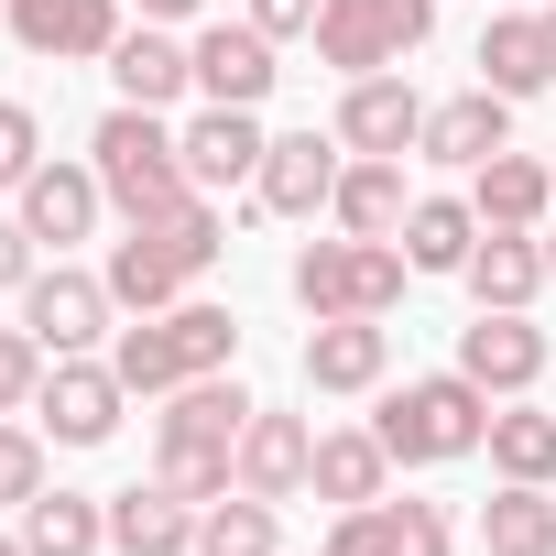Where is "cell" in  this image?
<instances>
[{
  "mask_svg": "<svg viewBox=\"0 0 556 556\" xmlns=\"http://www.w3.org/2000/svg\"><path fill=\"white\" fill-rule=\"evenodd\" d=\"M110 317H121V295H110V273H77V262H45L34 285H23V328H34V339H45L55 361H77V350L121 339Z\"/></svg>",
  "mask_w": 556,
  "mask_h": 556,
  "instance_id": "ba28073f",
  "label": "cell"
},
{
  "mask_svg": "<svg viewBox=\"0 0 556 556\" xmlns=\"http://www.w3.org/2000/svg\"><path fill=\"white\" fill-rule=\"evenodd\" d=\"M34 273H45V251H34V229H23V218H0V295H23Z\"/></svg>",
  "mask_w": 556,
  "mask_h": 556,
  "instance_id": "d590c367",
  "label": "cell"
},
{
  "mask_svg": "<svg viewBox=\"0 0 556 556\" xmlns=\"http://www.w3.org/2000/svg\"><path fill=\"white\" fill-rule=\"evenodd\" d=\"M328 131H339L350 153H415V142H426V99L404 88V66H393V77H350Z\"/></svg>",
  "mask_w": 556,
  "mask_h": 556,
  "instance_id": "e0dca14e",
  "label": "cell"
},
{
  "mask_svg": "<svg viewBox=\"0 0 556 556\" xmlns=\"http://www.w3.org/2000/svg\"><path fill=\"white\" fill-rule=\"evenodd\" d=\"M502 142H513V99H502V88H458V99H437V110H426V142H415V153H426V164L480 175Z\"/></svg>",
  "mask_w": 556,
  "mask_h": 556,
  "instance_id": "d6986e66",
  "label": "cell"
},
{
  "mask_svg": "<svg viewBox=\"0 0 556 556\" xmlns=\"http://www.w3.org/2000/svg\"><path fill=\"white\" fill-rule=\"evenodd\" d=\"M480 88H502V99H534V88H556L545 12H502V23L480 34Z\"/></svg>",
  "mask_w": 556,
  "mask_h": 556,
  "instance_id": "4316f807",
  "label": "cell"
},
{
  "mask_svg": "<svg viewBox=\"0 0 556 556\" xmlns=\"http://www.w3.org/2000/svg\"><path fill=\"white\" fill-rule=\"evenodd\" d=\"M240 426H251V393L229 382V371H197V382H175L164 393V415H153V480L175 491V502H218V491H240Z\"/></svg>",
  "mask_w": 556,
  "mask_h": 556,
  "instance_id": "6da1fadb",
  "label": "cell"
},
{
  "mask_svg": "<svg viewBox=\"0 0 556 556\" xmlns=\"http://www.w3.org/2000/svg\"><path fill=\"white\" fill-rule=\"evenodd\" d=\"M469 207H480V229H545V218H556V164L502 142V153L469 175Z\"/></svg>",
  "mask_w": 556,
  "mask_h": 556,
  "instance_id": "44dd1931",
  "label": "cell"
},
{
  "mask_svg": "<svg viewBox=\"0 0 556 556\" xmlns=\"http://www.w3.org/2000/svg\"><path fill=\"white\" fill-rule=\"evenodd\" d=\"M545 55H556V0H545Z\"/></svg>",
  "mask_w": 556,
  "mask_h": 556,
  "instance_id": "ab89813d",
  "label": "cell"
},
{
  "mask_svg": "<svg viewBox=\"0 0 556 556\" xmlns=\"http://www.w3.org/2000/svg\"><path fill=\"white\" fill-rule=\"evenodd\" d=\"M99 207H110L99 164H55V153H45V164L23 175V197H12V218H23V229H34V251H55V262L99 229Z\"/></svg>",
  "mask_w": 556,
  "mask_h": 556,
  "instance_id": "5bb4252c",
  "label": "cell"
},
{
  "mask_svg": "<svg viewBox=\"0 0 556 556\" xmlns=\"http://www.w3.org/2000/svg\"><path fill=\"white\" fill-rule=\"evenodd\" d=\"M45 371H55V350H45L34 328H0V415H34Z\"/></svg>",
  "mask_w": 556,
  "mask_h": 556,
  "instance_id": "836d02e7",
  "label": "cell"
},
{
  "mask_svg": "<svg viewBox=\"0 0 556 556\" xmlns=\"http://www.w3.org/2000/svg\"><path fill=\"white\" fill-rule=\"evenodd\" d=\"M186 55H197V99H207V110H262V99H273V77H285V66H273V34H262V23H197V34H186Z\"/></svg>",
  "mask_w": 556,
  "mask_h": 556,
  "instance_id": "4fadbf2b",
  "label": "cell"
},
{
  "mask_svg": "<svg viewBox=\"0 0 556 556\" xmlns=\"http://www.w3.org/2000/svg\"><path fill=\"white\" fill-rule=\"evenodd\" d=\"M404 153H350V175H339V197H328V218L350 229V240H404Z\"/></svg>",
  "mask_w": 556,
  "mask_h": 556,
  "instance_id": "603a6c76",
  "label": "cell"
},
{
  "mask_svg": "<svg viewBox=\"0 0 556 556\" xmlns=\"http://www.w3.org/2000/svg\"><path fill=\"white\" fill-rule=\"evenodd\" d=\"M382 534H393V556H458L447 502H393V491H382Z\"/></svg>",
  "mask_w": 556,
  "mask_h": 556,
  "instance_id": "d6a6232c",
  "label": "cell"
},
{
  "mask_svg": "<svg viewBox=\"0 0 556 556\" xmlns=\"http://www.w3.org/2000/svg\"><path fill=\"white\" fill-rule=\"evenodd\" d=\"M229 361H240V317H229V306H207V295H186V306H164V317H131V328L110 339V371H121L142 404H164L175 382L229 371Z\"/></svg>",
  "mask_w": 556,
  "mask_h": 556,
  "instance_id": "277c9868",
  "label": "cell"
},
{
  "mask_svg": "<svg viewBox=\"0 0 556 556\" xmlns=\"http://www.w3.org/2000/svg\"><path fill=\"white\" fill-rule=\"evenodd\" d=\"M317 12H328V0H251V23H262L273 45H295V34H317Z\"/></svg>",
  "mask_w": 556,
  "mask_h": 556,
  "instance_id": "8d00e7d4",
  "label": "cell"
},
{
  "mask_svg": "<svg viewBox=\"0 0 556 556\" xmlns=\"http://www.w3.org/2000/svg\"><path fill=\"white\" fill-rule=\"evenodd\" d=\"M45 426H23V415H0V513H23L34 491H45Z\"/></svg>",
  "mask_w": 556,
  "mask_h": 556,
  "instance_id": "1f68e13d",
  "label": "cell"
},
{
  "mask_svg": "<svg viewBox=\"0 0 556 556\" xmlns=\"http://www.w3.org/2000/svg\"><path fill=\"white\" fill-rule=\"evenodd\" d=\"M426 34H437V0H328L306 45H317V66H339V88H350V77H393Z\"/></svg>",
  "mask_w": 556,
  "mask_h": 556,
  "instance_id": "52a82bcc",
  "label": "cell"
},
{
  "mask_svg": "<svg viewBox=\"0 0 556 556\" xmlns=\"http://www.w3.org/2000/svg\"><path fill=\"white\" fill-rule=\"evenodd\" d=\"M545 328H534V306H480L469 328H458V371L491 393V404H513V393H534L545 382Z\"/></svg>",
  "mask_w": 556,
  "mask_h": 556,
  "instance_id": "30bf717a",
  "label": "cell"
},
{
  "mask_svg": "<svg viewBox=\"0 0 556 556\" xmlns=\"http://www.w3.org/2000/svg\"><path fill=\"white\" fill-rule=\"evenodd\" d=\"M240 491H262V502H306V469H317V426L306 415H285V404H251V426H240Z\"/></svg>",
  "mask_w": 556,
  "mask_h": 556,
  "instance_id": "9a60e30c",
  "label": "cell"
},
{
  "mask_svg": "<svg viewBox=\"0 0 556 556\" xmlns=\"http://www.w3.org/2000/svg\"><path fill=\"white\" fill-rule=\"evenodd\" d=\"M339 175H350V142H339V131H273L251 197H262V218H317V207L339 197Z\"/></svg>",
  "mask_w": 556,
  "mask_h": 556,
  "instance_id": "7c38bea8",
  "label": "cell"
},
{
  "mask_svg": "<svg viewBox=\"0 0 556 556\" xmlns=\"http://www.w3.org/2000/svg\"><path fill=\"white\" fill-rule=\"evenodd\" d=\"M469 306H534L556 273H545V240L534 229H480V251H469Z\"/></svg>",
  "mask_w": 556,
  "mask_h": 556,
  "instance_id": "d4e9b609",
  "label": "cell"
},
{
  "mask_svg": "<svg viewBox=\"0 0 556 556\" xmlns=\"http://www.w3.org/2000/svg\"><path fill=\"white\" fill-rule=\"evenodd\" d=\"M0 556H23V534H0Z\"/></svg>",
  "mask_w": 556,
  "mask_h": 556,
  "instance_id": "60d3db41",
  "label": "cell"
},
{
  "mask_svg": "<svg viewBox=\"0 0 556 556\" xmlns=\"http://www.w3.org/2000/svg\"><path fill=\"white\" fill-rule=\"evenodd\" d=\"M175 142H186V175H197V197H229V186H251V175H262V153H273V131H262L251 110H197Z\"/></svg>",
  "mask_w": 556,
  "mask_h": 556,
  "instance_id": "ffe728a7",
  "label": "cell"
},
{
  "mask_svg": "<svg viewBox=\"0 0 556 556\" xmlns=\"http://www.w3.org/2000/svg\"><path fill=\"white\" fill-rule=\"evenodd\" d=\"M306 491H317L328 513H361V502L393 491V447H382L371 426H317V469H306Z\"/></svg>",
  "mask_w": 556,
  "mask_h": 556,
  "instance_id": "7402d4cb",
  "label": "cell"
},
{
  "mask_svg": "<svg viewBox=\"0 0 556 556\" xmlns=\"http://www.w3.org/2000/svg\"><path fill=\"white\" fill-rule=\"evenodd\" d=\"M469 251H480V207L469 197H415L404 207V262L415 273H469Z\"/></svg>",
  "mask_w": 556,
  "mask_h": 556,
  "instance_id": "83f0119b",
  "label": "cell"
},
{
  "mask_svg": "<svg viewBox=\"0 0 556 556\" xmlns=\"http://www.w3.org/2000/svg\"><path fill=\"white\" fill-rule=\"evenodd\" d=\"M371 437L393 447V469H447V458H480L491 447V393L469 371H426V382H393Z\"/></svg>",
  "mask_w": 556,
  "mask_h": 556,
  "instance_id": "5b68a950",
  "label": "cell"
},
{
  "mask_svg": "<svg viewBox=\"0 0 556 556\" xmlns=\"http://www.w3.org/2000/svg\"><path fill=\"white\" fill-rule=\"evenodd\" d=\"M545 164H556V153H545Z\"/></svg>",
  "mask_w": 556,
  "mask_h": 556,
  "instance_id": "b9f144b4",
  "label": "cell"
},
{
  "mask_svg": "<svg viewBox=\"0 0 556 556\" xmlns=\"http://www.w3.org/2000/svg\"><path fill=\"white\" fill-rule=\"evenodd\" d=\"M285 285H295L306 317H393L404 285H415V262H404V240H350V229H328V240L295 251Z\"/></svg>",
  "mask_w": 556,
  "mask_h": 556,
  "instance_id": "8992f818",
  "label": "cell"
},
{
  "mask_svg": "<svg viewBox=\"0 0 556 556\" xmlns=\"http://www.w3.org/2000/svg\"><path fill=\"white\" fill-rule=\"evenodd\" d=\"M197 556H285V502L218 491V502L197 513Z\"/></svg>",
  "mask_w": 556,
  "mask_h": 556,
  "instance_id": "f546056e",
  "label": "cell"
},
{
  "mask_svg": "<svg viewBox=\"0 0 556 556\" xmlns=\"http://www.w3.org/2000/svg\"><path fill=\"white\" fill-rule=\"evenodd\" d=\"M502 480H556V415H534L523 393L513 404H491V447H480Z\"/></svg>",
  "mask_w": 556,
  "mask_h": 556,
  "instance_id": "4dcf8cb0",
  "label": "cell"
},
{
  "mask_svg": "<svg viewBox=\"0 0 556 556\" xmlns=\"http://www.w3.org/2000/svg\"><path fill=\"white\" fill-rule=\"evenodd\" d=\"M0 23L23 55H55V66H110V45L131 34L121 0H0Z\"/></svg>",
  "mask_w": 556,
  "mask_h": 556,
  "instance_id": "8fae6325",
  "label": "cell"
},
{
  "mask_svg": "<svg viewBox=\"0 0 556 556\" xmlns=\"http://www.w3.org/2000/svg\"><path fill=\"white\" fill-rule=\"evenodd\" d=\"M88 164H99V186H110L121 218H175V207H197V175H186V142H175L164 110H131V99H121V110L88 131Z\"/></svg>",
  "mask_w": 556,
  "mask_h": 556,
  "instance_id": "3957f363",
  "label": "cell"
},
{
  "mask_svg": "<svg viewBox=\"0 0 556 556\" xmlns=\"http://www.w3.org/2000/svg\"><path fill=\"white\" fill-rule=\"evenodd\" d=\"M393 328L382 317H317L306 328V393H382Z\"/></svg>",
  "mask_w": 556,
  "mask_h": 556,
  "instance_id": "ac0fdd59",
  "label": "cell"
},
{
  "mask_svg": "<svg viewBox=\"0 0 556 556\" xmlns=\"http://www.w3.org/2000/svg\"><path fill=\"white\" fill-rule=\"evenodd\" d=\"M110 545V491H34L23 502V556H99Z\"/></svg>",
  "mask_w": 556,
  "mask_h": 556,
  "instance_id": "484cf974",
  "label": "cell"
},
{
  "mask_svg": "<svg viewBox=\"0 0 556 556\" xmlns=\"http://www.w3.org/2000/svg\"><path fill=\"white\" fill-rule=\"evenodd\" d=\"M218 251H229V218L197 197V207H175V218H131L99 273H110L121 317H164V306H186L207 273H218Z\"/></svg>",
  "mask_w": 556,
  "mask_h": 556,
  "instance_id": "7a4b0ae2",
  "label": "cell"
},
{
  "mask_svg": "<svg viewBox=\"0 0 556 556\" xmlns=\"http://www.w3.org/2000/svg\"><path fill=\"white\" fill-rule=\"evenodd\" d=\"M534 240H545V273H556V218H545V229H534Z\"/></svg>",
  "mask_w": 556,
  "mask_h": 556,
  "instance_id": "f35d334b",
  "label": "cell"
},
{
  "mask_svg": "<svg viewBox=\"0 0 556 556\" xmlns=\"http://www.w3.org/2000/svg\"><path fill=\"white\" fill-rule=\"evenodd\" d=\"M142 23H197V0H131Z\"/></svg>",
  "mask_w": 556,
  "mask_h": 556,
  "instance_id": "74e56055",
  "label": "cell"
},
{
  "mask_svg": "<svg viewBox=\"0 0 556 556\" xmlns=\"http://www.w3.org/2000/svg\"><path fill=\"white\" fill-rule=\"evenodd\" d=\"M110 545L121 556H197V502H175L164 480L110 491Z\"/></svg>",
  "mask_w": 556,
  "mask_h": 556,
  "instance_id": "cb8c5ba5",
  "label": "cell"
},
{
  "mask_svg": "<svg viewBox=\"0 0 556 556\" xmlns=\"http://www.w3.org/2000/svg\"><path fill=\"white\" fill-rule=\"evenodd\" d=\"M110 88H121L131 110H175V99H197V55H186V34H175V23H131V34L110 45Z\"/></svg>",
  "mask_w": 556,
  "mask_h": 556,
  "instance_id": "2e32d148",
  "label": "cell"
},
{
  "mask_svg": "<svg viewBox=\"0 0 556 556\" xmlns=\"http://www.w3.org/2000/svg\"><path fill=\"white\" fill-rule=\"evenodd\" d=\"M121 404H131V382H121L99 350H77V361H55V371H45L34 426H45L55 447H110V437H121Z\"/></svg>",
  "mask_w": 556,
  "mask_h": 556,
  "instance_id": "9c48e42d",
  "label": "cell"
},
{
  "mask_svg": "<svg viewBox=\"0 0 556 556\" xmlns=\"http://www.w3.org/2000/svg\"><path fill=\"white\" fill-rule=\"evenodd\" d=\"M480 556H556V502L545 480H502L480 502Z\"/></svg>",
  "mask_w": 556,
  "mask_h": 556,
  "instance_id": "f1b7e54d",
  "label": "cell"
},
{
  "mask_svg": "<svg viewBox=\"0 0 556 556\" xmlns=\"http://www.w3.org/2000/svg\"><path fill=\"white\" fill-rule=\"evenodd\" d=\"M45 164V121L23 99H0V197H23V175Z\"/></svg>",
  "mask_w": 556,
  "mask_h": 556,
  "instance_id": "e575fe53",
  "label": "cell"
}]
</instances>
